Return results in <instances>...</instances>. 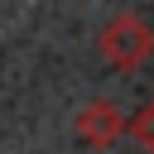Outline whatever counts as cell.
Wrapping results in <instances>:
<instances>
[{
  "label": "cell",
  "mask_w": 154,
  "mask_h": 154,
  "mask_svg": "<svg viewBox=\"0 0 154 154\" xmlns=\"http://www.w3.org/2000/svg\"><path fill=\"white\" fill-rule=\"evenodd\" d=\"M154 53V29L135 14H116L106 29H101V58L116 63V67H140L144 58Z\"/></svg>",
  "instance_id": "6da1fadb"
},
{
  "label": "cell",
  "mask_w": 154,
  "mask_h": 154,
  "mask_svg": "<svg viewBox=\"0 0 154 154\" xmlns=\"http://www.w3.org/2000/svg\"><path fill=\"white\" fill-rule=\"evenodd\" d=\"M120 130H125V116H120L111 101H101V96L87 101V106L77 111V140H87V144H96V149L111 144Z\"/></svg>",
  "instance_id": "7a4b0ae2"
},
{
  "label": "cell",
  "mask_w": 154,
  "mask_h": 154,
  "mask_svg": "<svg viewBox=\"0 0 154 154\" xmlns=\"http://www.w3.org/2000/svg\"><path fill=\"white\" fill-rule=\"evenodd\" d=\"M125 130L135 135V144H140V149H154V101H149V106H140V111L125 120Z\"/></svg>",
  "instance_id": "3957f363"
}]
</instances>
